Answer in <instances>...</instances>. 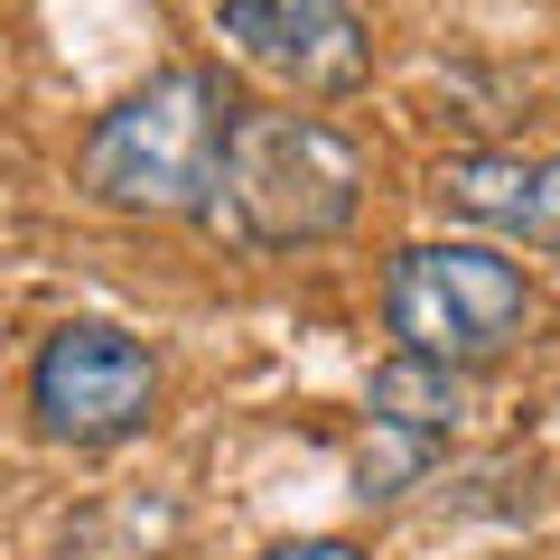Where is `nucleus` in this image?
Wrapping results in <instances>:
<instances>
[{"label":"nucleus","instance_id":"f257e3e1","mask_svg":"<svg viewBox=\"0 0 560 560\" xmlns=\"http://www.w3.org/2000/svg\"><path fill=\"white\" fill-rule=\"evenodd\" d=\"M243 94L215 66H160L150 84L94 113L75 150V187L113 215H215L224 206V140H234Z\"/></svg>","mask_w":560,"mask_h":560},{"label":"nucleus","instance_id":"f03ea898","mask_svg":"<svg viewBox=\"0 0 560 560\" xmlns=\"http://www.w3.org/2000/svg\"><path fill=\"white\" fill-rule=\"evenodd\" d=\"M364 206V150L337 121L300 113V103H243L234 140H224V206L253 253H308L337 243Z\"/></svg>","mask_w":560,"mask_h":560},{"label":"nucleus","instance_id":"7ed1b4c3","mask_svg":"<svg viewBox=\"0 0 560 560\" xmlns=\"http://www.w3.org/2000/svg\"><path fill=\"white\" fill-rule=\"evenodd\" d=\"M523 308L533 290L495 243H401L383 271V327L440 364H495L523 337Z\"/></svg>","mask_w":560,"mask_h":560},{"label":"nucleus","instance_id":"20e7f679","mask_svg":"<svg viewBox=\"0 0 560 560\" xmlns=\"http://www.w3.org/2000/svg\"><path fill=\"white\" fill-rule=\"evenodd\" d=\"M28 411L66 448H113L131 430H150V411H160V355L103 318H75L28 364Z\"/></svg>","mask_w":560,"mask_h":560},{"label":"nucleus","instance_id":"39448f33","mask_svg":"<svg viewBox=\"0 0 560 560\" xmlns=\"http://www.w3.org/2000/svg\"><path fill=\"white\" fill-rule=\"evenodd\" d=\"M215 38L243 66H261L290 94H355L374 75V38H364L355 0H215Z\"/></svg>","mask_w":560,"mask_h":560},{"label":"nucleus","instance_id":"423d86ee","mask_svg":"<svg viewBox=\"0 0 560 560\" xmlns=\"http://www.w3.org/2000/svg\"><path fill=\"white\" fill-rule=\"evenodd\" d=\"M440 197L458 215L495 224L514 243H541L560 253V160H514V150H467V160L440 168Z\"/></svg>","mask_w":560,"mask_h":560},{"label":"nucleus","instance_id":"0eeeda50","mask_svg":"<svg viewBox=\"0 0 560 560\" xmlns=\"http://www.w3.org/2000/svg\"><path fill=\"white\" fill-rule=\"evenodd\" d=\"M364 401H374L383 430L448 440V430L467 420V364H440V355H411V346H401V355L374 374V393H364Z\"/></svg>","mask_w":560,"mask_h":560},{"label":"nucleus","instance_id":"6e6552de","mask_svg":"<svg viewBox=\"0 0 560 560\" xmlns=\"http://www.w3.org/2000/svg\"><path fill=\"white\" fill-rule=\"evenodd\" d=\"M261 560H364L355 541H280V551H261Z\"/></svg>","mask_w":560,"mask_h":560}]
</instances>
